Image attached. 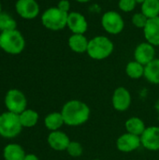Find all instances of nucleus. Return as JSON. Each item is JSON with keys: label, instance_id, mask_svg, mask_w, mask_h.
I'll use <instances>...</instances> for the list:
<instances>
[{"label": "nucleus", "instance_id": "obj_1", "mask_svg": "<svg viewBox=\"0 0 159 160\" xmlns=\"http://www.w3.org/2000/svg\"><path fill=\"white\" fill-rule=\"evenodd\" d=\"M61 113L65 125L68 127H80L89 120L91 110L85 102L79 99H71L63 105Z\"/></svg>", "mask_w": 159, "mask_h": 160}, {"label": "nucleus", "instance_id": "obj_2", "mask_svg": "<svg viewBox=\"0 0 159 160\" xmlns=\"http://www.w3.org/2000/svg\"><path fill=\"white\" fill-rule=\"evenodd\" d=\"M25 47L23 36L17 29L0 33V48L7 53L20 54Z\"/></svg>", "mask_w": 159, "mask_h": 160}, {"label": "nucleus", "instance_id": "obj_3", "mask_svg": "<svg viewBox=\"0 0 159 160\" xmlns=\"http://www.w3.org/2000/svg\"><path fill=\"white\" fill-rule=\"evenodd\" d=\"M113 42L109 38L97 36L89 40L86 52L94 60H104L113 52Z\"/></svg>", "mask_w": 159, "mask_h": 160}, {"label": "nucleus", "instance_id": "obj_4", "mask_svg": "<svg viewBox=\"0 0 159 160\" xmlns=\"http://www.w3.org/2000/svg\"><path fill=\"white\" fill-rule=\"evenodd\" d=\"M67 16L68 13L62 11L57 7H52L42 13L41 22L49 30L59 31L67 26Z\"/></svg>", "mask_w": 159, "mask_h": 160}, {"label": "nucleus", "instance_id": "obj_5", "mask_svg": "<svg viewBox=\"0 0 159 160\" xmlns=\"http://www.w3.org/2000/svg\"><path fill=\"white\" fill-rule=\"evenodd\" d=\"M22 129L19 114L7 111L0 114V136L7 139L17 137Z\"/></svg>", "mask_w": 159, "mask_h": 160}, {"label": "nucleus", "instance_id": "obj_6", "mask_svg": "<svg viewBox=\"0 0 159 160\" xmlns=\"http://www.w3.org/2000/svg\"><path fill=\"white\" fill-rule=\"evenodd\" d=\"M5 106L10 112L20 114L27 109V99L24 94L18 89H10L5 96Z\"/></svg>", "mask_w": 159, "mask_h": 160}, {"label": "nucleus", "instance_id": "obj_7", "mask_svg": "<svg viewBox=\"0 0 159 160\" xmlns=\"http://www.w3.org/2000/svg\"><path fill=\"white\" fill-rule=\"evenodd\" d=\"M101 24L104 30L111 35L120 34L125 27V22L121 14L116 11L110 10L103 14L101 18Z\"/></svg>", "mask_w": 159, "mask_h": 160}, {"label": "nucleus", "instance_id": "obj_8", "mask_svg": "<svg viewBox=\"0 0 159 160\" xmlns=\"http://www.w3.org/2000/svg\"><path fill=\"white\" fill-rule=\"evenodd\" d=\"M132 102V98L130 92L124 86L117 87L112 98V107L117 112H126L129 109Z\"/></svg>", "mask_w": 159, "mask_h": 160}, {"label": "nucleus", "instance_id": "obj_9", "mask_svg": "<svg viewBox=\"0 0 159 160\" xmlns=\"http://www.w3.org/2000/svg\"><path fill=\"white\" fill-rule=\"evenodd\" d=\"M142 146L141 136L131 133H124L118 137L116 141V147L122 153H132Z\"/></svg>", "mask_w": 159, "mask_h": 160}, {"label": "nucleus", "instance_id": "obj_10", "mask_svg": "<svg viewBox=\"0 0 159 160\" xmlns=\"http://www.w3.org/2000/svg\"><path fill=\"white\" fill-rule=\"evenodd\" d=\"M15 9L20 17L26 20L35 19L39 14V6L36 0H17Z\"/></svg>", "mask_w": 159, "mask_h": 160}, {"label": "nucleus", "instance_id": "obj_11", "mask_svg": "<svg viewBox=\"0 0 159 160\" xmlns=\"http://www.w3.org/2000/svg\"><path fill=\"white\" fill-rule=\"evenodd\" d=\"M142 146L149 151H159V127L152 126L145 128L141 136Z\"/></svg>", "mask_w": 159, "mask_h": 160}, {"label": "nucleus", "instance_id": "obj_12", "mask_svg": "<svg viewBox=\"0 0 159 160\" xmlns=\"http://www.w3.org/2000/svg\"><path fill=\"white\" fill-rule=\"evenodd\" d=\"M134 58L144 67L156 58L155 46L146 42L140 43L134 51Z\"/></svg>", "mask_w": 159, "mask_h": 160}, {"label": "nucleus", "instance_id": "obj_13", "mask_svg": "<svg viewBox=\"0 0 159 160\" xmlns=\"http://www.w3.org/2000/svg\"><path fill=\"white\" fill-rule=\"evenodd\" d=\"M67 26L73 34L84 35V33L88 29V22L82 13L72 11L68 13Z\"/></svg>", "mask_w": 159, "mask_h": 160}, {"label": "nucleus", "instance_id": "obj_14", "mask_svg": "<svg viewBox=\"0 0 159 160\" xmlns=\"http://www.w3.org/2000/svg\"><path fill=\"white\" fill-rule=\"evenodd\" d=\"M47 142L49 146L54 151H66L71 141L67 133L61 130H55L50 132Z\"/></svg>", "mask_w": 159, "mask_h": 160}, {"label": "nucleus", "instance_id": "obj_15", "mask_svg": "<svg viewBox=\"0 0 159 160\" xmlns=\"http://www.w3.org/2000/svg\"><path fill=\"white\" fill-rule=\"evenodd\" d=\"M143 34L148 43L159 46V16L148 20L143 28Z\"/></svg>", "mask_w": 159, "mask_h": 160}, {"label": "nucleus", "instance_id": "obj_16", "mask_svg": "<svg viewBox=\"0 0 159 160\" xmlns=\"http://www.w3.org/2000/svg\"><path fill=\"white\" fill-rule=\"evenodd\" d=\"M89 40L83 34H72L68 38V47L76 53L87 52Z\"/></svg>", "mask_w": 159, "mask_h": 160}, {"label": "nucleus", "instance_id": "obj_17", "mask_svg": "<svg viewBox=\"0 0 159 160\" xmlns=\"http://www.w3.org/2000/svg\"><path fill=\"white\" fill-rule=\"evenodd\" d=\"M26 154L23 148L17 143L7 144L3 151V157L5 160H23Z\"/></svg>", "mask_w": 159, "mask_h": 160}, {"label": "nucleus", "instance_id": "obj_18", "mask_svg": "<svg viewBox=\"0 0 159 160\" xmlns=\"http://www.w3.org/2000/svg\"><path fill=\"white\" fill-rule=\"evenodd\" d=\"M44 125L50 131L60 130V128L65 125L61 112H53L46 115L44 118Z\"/></svg>", "mask_w": 159, "mask_h": 160}, {"label": "nucleus", "instance_id": "obj_19", "mask_svg": "<svg viewBox=\"0 0 159 160\" xmlns=\"http://www.w3.org/2000/svg\"><path fill=\"white\" fill-rule=\"evenodd\" d=\"M125 128H126L127 132L137 135V136H142V134L144 132L146 128L144 121L141 119L140 117H135V116L130 117L126 121Z\"/></svg>", "mask_w": 159, "mask_h": 160}, {"label": "nucleus", "instance_id": "obj_20", "mask_svg": "<svg viewBox=\"0 0 159 160\" xmlns=\"http://www.w3.org/2000/svg\"><path fill=\"white\" fill-rule=\"evenodd\" d=\"M144 78L153 84H159V58H155L145 66Z\"/></svg>", "mask_w": 159, "mask_h": 160}, {"label": "nucleus", "instance_id": "obj_21", "mask_svg": "<svg viewBox=\"0 0 159 160\" xmlns=\"http://www.w3.org/2000/svg\"><path fill=\"white\" fill-rule=\"evenodd\" d=\"M19 117L22 128H33L37 124L39 119L38 113L31 109H25L19 114Z\"/></svg>", "mask_w": 159, "mask_h": 160}, {"label": "nucleus", "instance_id": "obj_22", "mask_svg": "<svg viewBox=\"0 0 159 160\" xmlns=\"http://www.w3.org/2000/svg\"><path fill=\"white\" fill-rule=\"evenodd\" d=\"M144 68L145 67L141 63L137 62L136 60L130 61L126 67V73L127 75L133 80H139L144 77Z\"/></svg>", "mask_w": 159, "mask_h": 160}, {"label": "nucleus", "instance_id": "obj_23", "mask_svg": "<svg viewBox=\"0 0 159 160\" xmlns=\"http://www.w3.org/2000/svg\"><path fill=\"white\" fill-rule=\"evenodd\" d=\"M142 12L148 18L159 16V0H145L142 4Z\"/></svg>", "mask_w": 159, "mask_h": 160}, {"label": "nucleus", "instance_id": "obj_24", "mask_svg": "<svg viewBox=\"0 0 159 160\" xmlns=\"http://www.w3.org/2000/svg\"><path fill=\"white\" fill-rule=\"evenodd\" d=\"M17 27L16 21L7 12L0 14V33L9 30H14Z\"/></svg>", "mask_w": 159, "mask_h": 160}, {"label": "nucleus", "instance_id": "obj_25", "mask_svg": "<svg viewBox=\"0 0 159 160\" xmlns=\"http://www.w3.org/2000/svg\"><path fill=\"white\" fill-rule=\"evenodd\" d=\"M67 153L72 158H79L83 154V147L79 142L71 141L67 148Z\"/></svg>", "mask_w": 159, "mask_h": 160}, {"label": "nucleus", "instance_id": "obj_26", "mask_svg": "<svg viewBox=\"0 0 159 160\" xmlns=\"http://www.w3.org/2000/svg\"><path fill=\"white\" fill-rule=\"evenodd\" d=\"M148 18L142 13V12H138V13H135L133 16H132V23L134 26L138 27V28H144L147 22H148Z\"/></svg>", "mask_w": 159, "mask_h": 160}, {"label": "nucleus", "instance_id": "obj_27", "mask_svg": "<svg viewBox=\"0 0 159 160\" xmlns=\"http://www.w3.org/2000/svg\"><path fill=\"white\" fill-rule=\"evenodd\" d=\"M136 0H119L118 7L124 12H131L136 8Z\"/></svg>", "mask_w": 159, "mask_h": 160}, {"label": "nucleus", "instance_id": "obj_28", "mask_svg": "<svg viewBox=\"0 0 159 160\" xmlns=\"http://www.w3.org/2000/svg\"><path fill=\"white\" fill-rule=\"evenodd\" d=\"M57 8L59 9H61L62 11L64 12H67V13H69V9H70V3L68 0H60L58 2V5H57Z\"/></svg>", "mask_w": 159, "mask_h": 160}, {"label": "nucleus", "instance_id": "obj_29", "mask_svg": "<svg viewBox=\"0 0 159 160\" xmlns=\"http://www.w3.org/2000/svg\"><path fill=\"white\" fill-rule=\"evenodd\" d=\"M23 160H39V158L34 154H26Z\"/></svg>", "mask_w": 159, "mask_h": 160}, {"label": "nucleus", "instance_id": "obj_30", "mask_svg": "<svg viewBox=\"0 0 159 160\" xmlns=\"http://www.w3.org/2000/svg\"><path fill=\"white\" fill-rule=\"evenodd\" d=\"M155 109H156V112L157 113V118H158L159 120V99L156 102V104H155Z\"/></svg>", "mask_w": 159, "mask_h": 160}, {"label": "nucleus", "instance_id": "obj_31", "mask_svg": "<svg viewBox=\"0 0 159 160\" xmlns=\"http://www.w3.org/2000/svg\"><path fill=\"white\" fill-rule=\"evenodd\" d=\"M76 1L79 2V3H87V2H89L91 0H76Z\"/></svg>", "mask_w": 159, "mask_h": 160}, {"label": "nucleus", "instance_id": "obj_32", "mask_svg": "<svg viewBox=\"0 0 159 160\" xmlns=\"http://www.w3.org/2000/svg\"><path fill=\"white\" fill-rule=\"evenodd\" d=\"M144 1H145V0H136V2H137V3H140V4H142Z\"/></svg>", "mask_w": 159, "mask_h": 160}, {"label": "nucleus", "instance_id": "obj_33", "mask_svg": "<svg viewBox=\"0 0 159 160\" xmlns=\"http://www.w3.org/2000/svg\"><path fill=\"white\" fill-rule=\"evenodd\" d=\"M3 11H2V5H1V3H0V14L2 13Z\"/></svg>", "mask_w": 159, "mask_h": 160}, {"label": "nucleus", "instance_id": "obj_34", "mask_svg": "<svg viewBox=\"0 0 159 160\" xmlns=\"http://www.w3.org/2000/svg\"><path fill=\"white\" fill-rule=\"evenodd\" d=\"M95 160H97V159H95Z\"/></svg>", "mask_w": 159, "mask_h": 160}]
</instances>
